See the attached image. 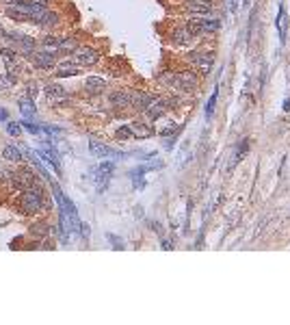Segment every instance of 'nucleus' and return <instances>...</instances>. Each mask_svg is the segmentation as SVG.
Returning <instances> with one entry per match:
<instances>
[{
  "label": "nucleus",
  "mask_w": 290,
  "mask_h": 325,
  "mask_svg": "<svg viewBox=\"0 0 290 325\" xmlns=\"http://www.w3.org/2000/svg\"><path fill=\"white\" fill-rule=\"evenodd\" d=\"M22 208H24L26 215H35L44 208V193L39 191L37 187H28L24 195H22Z\"/></svg>",
  "instance_id": "nucleus-1"
},
{
  "label": "nucleus",
  "mask_w": 290,
  "mask_h": 325,
  "mask_svg": "<svg viewBox=\"0 0 290 325\" xmlns=\"http://www.w3.org/2000/svg\"><path fill=\"white\" fill-rule=\"evenodd\" d=\"M72 61L76 65H80V67H89V65H96L100 61V52L93 50V48H87V46H82V48H76L72 52Z\"/></svg>",
  "instance_id": "nucleus-2"
},
{
  "label": "nucleus",
  "mask_w": 290,
  "mask_h": 325,
  "mask_svg": "<svg viewBox=\"0 0 290 325\" xmlns=\"http://www.w3.org/2000/svg\"><path fill=\"white\" fill-rule=\"evenodd\" d=\"M28 55H31V61H33L35 67L48 69L52 65H57V52H52V50L41 48V50H31Z\"/></svg>",
  "instance_id": "nucleus-3"
},
{
  "label": "nucleus",
  "mask_w": 290,
  "mask_h": 325,
  "mask_svg": "<svg viewBox=\"0 0 290 325\" xmlns=\"http://www.w3.org/2000/svg\"><path fill=\"white\" fill-rule=\"evenodd\" d=\"M188 61H191L202 74H208L210 67H212V61H215V55H212V52L195 50V52H191V55H188Z\"/></svg>",
  "instance_id": "nucleus-4"
},
{
  "label": "nucleus",
  "mask_w": 290,
  "mask_h": 325,
  "mask_svg": "<svg viewBox=\"0 0 290 325\" xmlns=\"http://www.w3.org/2000/svg\"><path fill=\"white\" fill-rule=\"evenodd\" d=\"M113 169H115V163H111V161H104L102 165L98 167L96 171V180L98 182V191L102 193L106 187H109V182H111V176H113Z\"/></svg>",
  "instance_id": "nucleus-5"
},
{
  "label": "nucleus",
  "mask_w": 290,
  "mask_h": 325,
  "mask_svg": "<svg viewBox=\"0 0 290 325\" xmlns=\"http://www.w3.org/2000/svg\"><path fill=\"white\" fill-rule=\"evenodd\" d=\"M167 106H169V100H165V98H158V96H156L150 104H147V109L143 111V113H145V117H147L150 122H156L158 117H163V113L167 111Z\"/></svg>",
  "instance_id": "nucleus-6"
},
{
  "label": "nucleus",
  "mask_w": 290,
  "mask_h": 325,
  "mask_svg": "<svg viewBox=\"0 0 290 325\" xmlns=\"http://www.w3.org/2000/svg\"><path fill=\"white\" fill-rule=\"evenodd\" d=\"M2 37H7L11 44H17L22 48V52H31L35 50V39L33 37H28V35H22V33H15V31H4Z\"/></svg>",
  "instance_id": "nucleus-7"
},
{
  "label": "nucleus",
  "mask_w": 290,
  "mask_h": 325,
  "mask_svg": "<svg viewBox=\"0 0 290 325\" xmlns=\"http://www.w3.org/2000/svg\"><path fill=\"white\" fill-rule=\"evenodd\" d=\"M89 150H91V154L98 156V158H121L123 156L121 152H117V150H113V147L100 143V141H91V143H89Z\"/></svg>",
  "instance_id": "nucleus-8"
},
{
  "label": "nucleus",
  "mask_w": 290,
  "mask_h": 325,
  "mask_svg": "<svg viewBox=\"0 0 290 325\" xmlns=\"http://www.w3.org/2000/svg\"><path fill=\"white\" fill-rule=\"evenodd\" d=\"M197 87V74L195 72H180L175 74V89L180 91H191Z\"/></svg>",
  "instance_id": "nucleus-9"
},
{
  "label": "nucleus",
  "mask_w": 290,
  "mask_h": 325,
  "mask_svg": "<svg viewBox=\"0 0 290 325\" xmlns=\"http://www.w3.org/2000/svg\"><path fill=\"white\" fill-rule=\"evenodd\" d=\"M46 98H48V102H50V104H63V102H67L69 93L65 91L61 85L52 82V85L46 87Z\"/></svg>",
  "instance_id": "nucleus-10"
},
{
  "label": "nucleus",
  "mask_w": 290,
  "mask_h": 325,
  "mask_svg": "<svg viewBox=\"0 0 290 325\" xmlns=\"http://www.w3.org/2000/svg\"><path fill=\"white\" fill-rule=\"evenodd\" d=\"M184 9L195 15H208L212 11V0H186Z\"/></svg>",
  "instance_id": "nucleus-11"
},
{
  "label": "nucleus",
  "mask_w": 290,
  "mask_h": 325,
  "mask_svg": "<svg viewBox=\"0 0 290 325\" xmlns=\"http://www.w3.org/2000/svg\"><path fill=\"white\" fill-rule=\"evenodd\" d=\"M249 147H251V139H240L238 141V145L234 147V156H232V163H230V169H234L236 165H238L242 158L247 156V152H249Z\"/></svg>",
  "instance_id": "nucleus-12"
},
{
  "label": "nucleus",
  "mask_w": 290,
  "mask_h": 325,
  "mask_svg": "<svg viewBox=\"0 0 290 325\" xmlns=\"http://www.w3.org/2000/svg\"><path fill=\"white\" fill-rule=\"evenodd\" d=\"M130 96H132V104H130V106H134V109L141 111V113H143V111L147 109V104H150L152 100L156 98V96H152V93H145V91H130Z\"/></svg>",
  "instance_id": "nucleus-13"
},
{
  "label": "nucleus",
  "mask_w": 290,
  "mask_h": 325,
  "mask_svg": "<svg viewBox=\"0 0 290 325\" xmlns=\"http://www.w3.org/2000/svg\"><path fill=\"white\" fill-rule=\"evenodd\" d=\"M55 74L58 76V78H69V76L80 74V65H76L74 61H63V63L57 65Z\"/></svg>",
  "instance_id": "nucleus-14"
},
{
  "label": "nucleus",
  "mask_w": 290,
  "mask_h": 325,
  "mask_svg": "<svg viewBox=\"0 0 290 325\" xmlns=\"http://www.w3.org/2000/svg\"><path fill=\"white\" fill-rule=\"evenodd\" d=\"M277 33H280V41L284 44L288 37V13H286V9L280 7V11H277Z\"/></svg>",
  "instance_id": "nucleus-15"
},
{
  "label": "nucleus",
  "mask_w": 290,
  "mask_h": 325,
  "mask_svg": "<svg viewBox=\"0 0 290 325\" xmlns=\"http://www.w3.org/2000/svg\"><path fill=\"white\" fill-rule=\"evenodd\" d=\"M85 89L89 93H93V96H100V93H104V89H106V82H104V78H98V76H89L85 80Z\"/></svg>",
  "instance_id": "nucleus-16"
},
{
  "label": "nucleus",
  "mask_w": 290,
  "mask_h": 325,
  "mask_svg": "<svg viewBox=\"0 0 290 325\" xmlns=\"http://www.w3.org/2000/svg\"><path fill=\"white\" fill-rule=\"evenodd\" d=\"M111 104L117 109H128L132 104V96H130V91H115L111 93Z\"/></svg>",
  "instance_id": "nucleus-17"
},
{
  "label": "nucleus",
  "mask_w": 290,
  "mask_h": 325,
  "mask_svg": "<svg viewBox=\"0 0 290 325\" xmlns=\"http://www.w3.org/2000/svg\"><path fill=\"white\" fill-rule=\"evenodd\" d=\"M130 130H132V137H139V139H147V137H152L154 134V128L147 126V124H143V122L130 124Z\"/></svg>",
  "instance_id": "nucleus-18"
},
{
  "label": "nucleus",
  "mask_w": 290,
  "mask_h": 325,
  "mask_svg": "<svg viewBox=\"0 0 290 325\" xmlns=\"http://www.w3.org/2000/svg\"><path fill=\"white\" fill-rule=\"evenodd\" d=\"M2 156H4V161H13V163L24 161V152H22V147H17V145H4Z\"/></svg>",
  "instance_id": "nucleus-19"
},
{
  "label": "nucleus",
  "mask_w": 290,
  "mask_h": 325,
  "mask_svg": "<svg viewBox=\"0 0 290 325\" xmlns=\"http://www.w3.org/2000/svg\"><path fill=\"white\" fill-rule=\"evenodd\" d=\"M186 31L193 35V37H199V35H204V17L202 15H195L191 20L186 22Z\"/></svg>",
  "instance_id": "nucleus-20"
},
{
  "label": "nucleus",
  "mask_w": 290,
  "mask_h": 325,
  "mask_svg": "<svg viewBox=\"0 0 290 325\" xmlns=\"http://www.w3.org/2000/svg\"><path fill=\"white\" fill-rule=\"evenodd\" d=\"M17 104H20V111H22V115H24L26 120H31V117H35V104L31 102V100L20 98V100H17Z\"/></svg>",
  "instance_id": "nucleus-21"
},
{
  "label": "nucleus",
  "mask_w": 290,
  "mask_h": 325,
  "mask_svg": "<svg viewBox=\"0 0 290 325\" xmlns=\"http://www.w3.org/2000/svg\"><path fill=\"white\" fill-rule=\"evenodd\" d=\"M171 37H174L175 44L184 46V44H188V41L193 39V35L188 33V31H186V26H184V28H177V31H174V35H171Z\"/></svg>",
  "instance_id": "nucleus-22"
},
{
  "label": "nucleus",
  "mask_w": 290,
  "mask_h": 325,
  "mask_svg": "<svg viewBox=\"0 0 290 325\" xmlns=\"http://www.w3.org/2000/svg\"><path fill=\"white\" fill-rule=\"evenodd\" d=\"M217 98H219V91H217V87H215V93H212V96H210V100H208V104H206V120H210V117H212V113H215Z\"/></svg>",
  "instance_id": "nucleus-23"
},
{
  "label": "nucleus",
  "mask_w": 290,
  "mask_h": 325,
  "mask_svg": "<svg viewBox=\"0 0 290 325\" xmlns=\"http://www.w3.org/2000/svg\"><path fill=\"white\" fill-rule=\"evenodd\" d=\"M219 28H221V22H219V20H204V35L217 33Z\"/></svg>",
  "instance_id": "nucleus-24"
},
{
  "label": "nucleus",
  "mask_w": 290,
  "mask_h": 325,
  "mask_svg": "<svg viewBox=\"0 0 290 325\" xmlns=\"http://www.w3.org/2000/svg\"><path fill=\"white\" fill-rule=\"evenodd\" d=\"M163 82V85H167V87H171V89H175V74L174 72H163L161 74V78H158Z\"/></svg>",
  "instance_id": "nucleus-25"
},
{
  "label": "nucleus",
  "mask_w": 290,
  "mask_h": 325,
  "mask_svg": "<svg viewBox=\"0 0 290 325\" xmlns=\"http://www.w3.org/2000/svg\"><path fill=\"white\" fill-rule=\"evenodd\" d=\"M177 130H180V126H177L175 122H169L165 128H161V134L163 137H169V134H177Z\"/></svg>",
  "instance_id": "nucleus-26"
},
{
  "label": "nucleus",
  "mask_w": 290,
  "mask_h": 325,
  "mask_svg": "<svg viewBox=\"0 0 290 325\" xmlns=\"http://www.w3.org/2000/svg\"><path fill=\"white\" fill-rule=\"evenodd\" d=\"M7 132H9V134H13V137H17V134H22V128H20V124H13V122H9V124H7Z\"/></svg>",
  "instance_id": "nucleus-27"
},
{
  "label": "nucleus",
  "mask_w": 290,
  "mask_h": 325,
  "mask_svg": "<svg viewBox=\"0 0 290 325\" xmlns=\"http://www.w3.org/2000/svg\"><path fill=\"white\" fill-rule=\"evenodd\" d=\"M117 137H119V139H130V137H132V130H130V126H121L119 130H117Z\"/></svg>",
  "instance_id": "nucleus-28"
},
{
  "label": "nucleus",
  "mask_w": 290,
  "mask_h": 325,
  "mask_svg": "<svg viewBox=\"0 0 290 325\" xmlns=\"http://www.w3.org/2000/svg\"><path fill=\"white\" fill-rule=\"evenodd\" d=\"M37 89H39L37 82H28V96H31V98L37 96Z\"/></svg>",
  "instance_id": "nucleus-29"
},
{
  "label": "nucleus",
  "mask_w": 290,
  "mask_h": 325,
  "mask_svg": "<svg viewBox=\"0 0 290 325\" xmlns=\"http://www.w3.org/2000/svg\"><path fill=\"white\" fill-rule=\"evenodd\" d=\"M282 109L286 111V113H290V96H288L286 100H284V106H282Z\"/></svg>",
  "instance_id": "nucleus-30"
},
{
  "label": "nucleus",
  "mask_w": 290,
  "mask_h": 325,
  "mask_svg": "<svg viewBox=\"0 0 290 325\" xmlns=\"http://www.w3.org/2000/svg\"><path fill=\"white\" fill-rule=\"evenodd\" d=\"M230 2V11H232V13H236V9H238V4H236V0H228Z\"/></svg>",
  "instance_id": "nucleus-31"
},
{
  "label": "nucleus",
  "mask_w": 290,
  "mask_h": 325,
  "mask_svg": "<svg viewBox=\"0 0 290 325\" xmlns=\"http://www.w3.org/2000/svg\"><path fill=\"white\" fill-rule=\"evenodd\" d=\"M7 117H9V115H7V111H4V109H0V120L4 122V120H7Z\"/></svg>",
  "instance_id": "nucleus-32"
},
{
  "label": "nucleus",
  "mask_w": 290,
  "mask_h": 325,
  "mask_svg": "<svg viewBox=\"0 0 290 325\" xmlns=\"http://www.w3.org/2000/svg\"><path fill=\"white\" fill-rule=\"evenodd\" d=\"M2 35H4V28H2V24H0V37H2Z\"/></svg>",
  "instance_id": "nucleus-33"
},
{
  "label": "nucleus",
  "mask_w": 290,
  "mask_h": 325,
  "mask_svg": "<svg viewBox=\"0 0 290 325\" xmlns=\"http://www.w3.org/2000/svg\"><path fill=\"white\" fill-rule=\"evenodd\" d=\"M245 4H249V0H245Z\"/></svg>",
  "instance_id": "nucleus-34"
}]
</instances>
